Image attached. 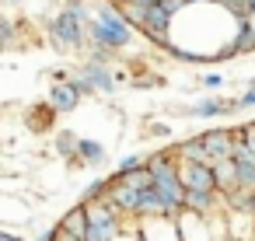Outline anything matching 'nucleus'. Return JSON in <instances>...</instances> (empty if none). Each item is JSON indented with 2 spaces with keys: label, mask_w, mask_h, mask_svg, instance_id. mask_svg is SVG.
Listing matches in <instances>:
<instances>
[{
  "label": "nucleus",
  "mask_w": 255,
  "mask_h": 241,
  "mask_svg": "<svg viewBox=\"0 0 255 241\" xmlns=\"http://www.w3.org/2000/svg\"><path fill=\"white\" fill-rule=\"evenodd\" d=\"M133 88H164L161 74H133Z\"/></svg>",
  "instance_id": "5701e85b"
},
{
  "label": "nucleus",
  "mask_w": 255,
  "mask_h": 241,
  "mask_svg": "<svg viewBox=\"0 0 255 241\" xmlns=\"http://www.w3.org/2000/svg\"><path fill=\"white\" fill-rule=\"evenodd\" d=\"M32 241H60V224H56V227H46V231H39Z\"/></svg>",
  "instance_id": "bb28decb"
},
{
  "label": "nucleus",
  "mask_w": 255,
  "mask_h": 241,
  "mask_svg": "<svg viewBox=\"0 0 255 241\" xmlns=\"http://www.w3.org/2000/svg\"><path fill=\"white\" fill-rule=\"evenodd\" d=\"M171 150L178 154V161H196V164H213V157H210V150H206V143H203V133H196V136H185V140H182V143H175Z\"/></svg>",
  "instance_id": "9d476101"
},
{
  "label": "nucleus",
  "mask_w": 255,
  "mask_h": 241,
  "mask_svg": "<svg viewBox=\"0 0 255 241\" xmlns=\"http://www.w3.org/2000/svg\"><path fill=\"white\" fill-rule=\"evenodd\" d=\"M199 84H203V88H210V91H217V88H224V74H203V77H199Z\"/></svg>",
  "instance_id": "393cba45"
},
{
  "label": "nucleus",
  "mask_w": 255,
  "mask_h": 241,
  "mask_svg": "<svg viewBox=\"0 0 255 241\" xmlns=\"http://www.w3.org/2000/svg\"><path fill=\"white\" fill-rule=\"evenodd\" d=\"M91 21H95V7L91 0H63V7H56V14L49 18V46L56 53H88L91 49Z\"/></svg>",
  "instance_id": "f257e3e1"
},
{
  "label": "nucleus",
  "mask_w": 255,
  "mask_h": 241,
  "mask_svg": "<svg viewBox=\"0 0 255 241\" xmlns=\"http://www.w3.org/2000/svg\"><path fill=\"white\" fill-rule=\"evenodd\" d=\"M119 53H112V49H105V46H91L88 53H84V60H95V63H105V67H112V60H116Z\"/></svg>",
  "instance_id": "4be33fe9"
},
{
  "label": "nucleus",
  "mask_w": 255,
  "mask_h": 241,
  "mask_svg": "<svg viewBox=\"0 0 255 241\" xmlns=\"http://www.w3.org/2000/svg\"><path fill=\"white\" fill-rule=\"evenodd\" d=\"M238 105H241V109H255V88L245 91V95H238Z\"/></svg>",
  "instance_id": "cd10ccee"
},
{
  "label": "nucleus",
  "mask_w": 255,
  "mask_h": 241,
  "mask_svg": "<svg viewBox=\"0 0 255 241\" xmlns=\"http://www.w3.org/2000/svg\"><path fill=\"white\" fill-rule=\"evenodd\" d=\"M231 112H241V105H238V98H224V95H203L185 109V116H192V119H217V116H231Z\"/></svg>",
  "instance_id": "7ed1b4c3"
},
{
  "label": "nucleus",
  "mask_w": 255,
  "mask_h": 241,
  "mask_svg": "<svg viewBox=\"0 0 255 241\" xmlns=\"http://www.w3.org/2000/svg\"><path fill=\"white\" fill-rule=\"evenodd\" d=\"M136 199H140V192L136 189H129L126 182H112V192H109V203L123 213V217H136Z\"/></svg>",
  "instance_id": "9b49d317"
},
{
  "label": "nucleus",
  "mask_w": 255,
  "mask_h": 241,
  "mask_svg": "<svg viewBox=\"0 0 255 241\" xmlns=\"http://www.w3.org/2000/svg\"><path fill=\"white\" fill-rule=\"evenodd\" d=\"M140 238L143 241H182L178 217H143L140 220Z\"/></svg>",
  "instance_id": "423d86ee"
},
{
  "label": "nucleus",
  "mask_w": 255,
  "mask_h": 241,
  "mask_svg": "<svg viewBox=\"0 0 255 241\" xmlns=\"http://www.w3.org/2000/svg\"><path fill=\"white\" fill-rule=\"evenodd\" d=\"M105 161H109L105 143H102V140H91V136H81V147H77V164H81V168H102Z\"/></svg>",
  "instance_id": "f8f14e48"
},
{
  "label": "nucleus",
  "mask_w": 255,
  "mask_h": 241,
  "mask_svg": "<svg viewBox=\"0 0 255 241\" xmlns=\"http://www.w3.org/2000/svg\"><path fill=\"white\" fill-rule=\"evenodd\" d=\"M46 102L56 109V116H70V112H77V109H81L84 95L77 91V84H74V81H63V84H49Z\"/></svg>",
  "instance_id": "0eeeda50"
},
{
  "label": "nucleus",
  "mask_w": 255,
  "mask_h": 241,
  "mask_svg": "<svg viewBox=\"0 0 255 241\" xmlns=\"http://www.w3.org/2000/svg\"><path fill=\"white\" fill-rule=\"evenodd\" d=\"M119 11H123V18L136 28V32H143V25H147V14H150V7H143V4H136V0H123L119 4Z\"/></svg>",
  "instance_id": "a211bd4d"
},
{
  "label": "nucleus",
  "mask_w": 255,
  "mask_h": 241,
  "mask_svg": "<svg viewBox=\"0 0 255 241\" xmlns=\"http://www.w3.org/2000/svg\"><path fill=\"white\" fill-rule=\"evenodd\" d=\"M182 185L185 192H220L217 189V175L213 164H196V161H182Z\"/></svg>",
  "instance_id": "39448f33"
},
{
  "label": "nucleus",
  "mask_w": 255,
  "mask_h": 241,
  "mask_svg": "<svg viewBox=\"0 0 255 241\" xmlns=\"http://www.w3.org/2000/svg\"><path fill=\"white\" fill-rule=\"evenodd\" d=\"M224 241H234V238H224Z\"/></svg>",
  "instance_id": "2f4dec72"
},
{
  "label": "nucleus",
  "mask_w": 255,
  "mask_h": 241,
  "mask_svg": "<svg viewBox=\"0 0 255 241\" xmlns=\"http://www.w3.org/2000/svg\"><path fill=\"white\" fill-rule=\"evenodd\" d=\"M234 164H241V168H255V147L238 133V126H234Z\"/></svg>",
  "instance_id": "6ab92c4d"
},
{
  "label": "nucleus",
  "mask_w": 255,
  "mask_h": 241,
  "mask_svg": "<svg viewBox=\"0 0 255 241\" xmlns=\"http://www.w3.org/2000/svg\"><path fill=\"white\" fill-rule=\"evenodd\" d=\"M88 206L84 203H77V206H70L63 217H60V231H67V234H77V238H84L88 234Z\"/></svg>",
  "instance_id": "ddd939ff"
},
{
  "label": "nucleus",
  "mask_w": 255,
  "mask_h": 241,
  "mask_svg": "<svg viewBox=\"0 0 255 241\" xmlns=\"http://www.w3.org/2000/svg\"><path fill=\"white\" fill-rule=\"evenodd\" d=\"M147 161H150V154H140V150H133V154H123L119 161H116V171L112 175H133V171H143L147 168Z\"/></svg>",
  "instance_id": "dca6fc26"
},
{
  "label": "nucleus",
  "mask_w": 255,
  "mask_h": 241,
  "mask_svg": "<svg viewBox=\"0 0 255 241\" xmlns=\"http://www.w3.org/2000/svg\"><path fill=\"white\" fill-rule=\"evenodd\" d=\"M0 241H25V238L14 234V231H0Z\"/></svg>",
  "instance_id": "c85d7f7f"
},
{
  "label": "nucleus",
  "mask_w": 255,
  "mask_h": 241,
  "mask_svg": "<svg viewBox=\"0 0 255 241\" xmlns=\"http://www.w3.org/2000/svg\"><path fill=\"white\" fill-rule=\"evenodd\" d=\"M7 4H25V0H7Z\"/></svg>",
  "instance_id": "7c9ffc66"
},
{
  "label": "nucleus",
  "mask_w": 255,
  "mask_h": 241,
  "mask_svg": "<svg viewBox=\"0 0 255 241\" xmlns=\"http://www.w3.org/2000/svg\"><path fill=\"white\" fill-rule=\"evenodd\" d=\"M53 122H56V109L49 102H39V105H28L25 109V126L32 133H49Z\"/></svg>",
  "instance_id": "1a4fd4ad"
},
{
  "label": "nucleus",
  "mask_w": 255,
  "mask_h": 241,
  "mask_svg": "<svg viewBox=\"0 0 255 241\" xmlns=\"http://www.w3.org/2000/svg\"><path fill=\"white\" fill-rule=\"evenodd\" d=\"M213 175H217V189H220L224 196L238 189V164H234V161H217V164H213Z\"/></svg>",
  "instance_id": "2eb2a0df"
},
{
  "label": "nucleus",
  "mask_w": 255,
  "mask_h": 241,
  "mask_svg": "<svg viewBox=\"0 0 255 241\" xmlns=\"http://www.w3.org/2000/svg\"><path fill=\"white\" fill-rule=\"evenodd\" d=\"M116 178H119V175H116ZM119 182H126V185L136 189V192H150V189H154V175H150L147 168H143V171H133V175H123Z\"/></svg>",
  "instance_id": "412c9836"
},
{
  "label": "nucleus",
  "mask_w": 255,
  "mask_h": 241,
  "mask_svg": "<svg viewBox=\"0 0 255 241\" xmlns=\"http://www.w3.org/2000/svg\"><path fill=\"white\" fill-rule=\"evenodd\" d=\"M112 182H116V175H109V178H95V182H88V189L81 192V203L88 206V203H98V199H109V192H112Z\"/></svg>",
  "instance_id": "f3484780"
},
{
  "label": "nucleus",
  "mask_w": 255,
  "mask_h": 241,
  "mask_svg": "<svg viewBox=\"0 0 255 241\" xmlns=\"http://www.w3.org/2000/svg\"><path fill=\"white\" fill-rule=\"evenodd\" d=\"M60 241H84V238H77V234H67V231H60Z\"/></svg>",
  "instance_id": "c756f323"
},
{
  "label": "nucleus",
  "mask_w": 255,
  "mask_h": 241,
  "mask_svg": "<svg viewBox=\"0 0 255 241\" xmlns=\"http://www.w3.org/2000/svg\"><path fill=\"white\" fill-rule=\"evenodd\" d=\"M77 147H81V136H77L74 129H56V136H53V150H56L63 161L77 164Z\"/></svg>",
  "instance_id": "4468645a"
},
{
  "label": "nucleus",
  "mask_w": 255,
  "mask_h": 241,
  "mask_svg": "<svg viewBox=\"0 0 255 241\" xmlns=\"http://www.w3.org/2000/svg\"><path fill=\"white\" fill-rule=\"evenodd\" d=\"M147 136L168 140V136H171V122H150V126H147Z\"/></svg>",
  "instance_id": "b1692460"
},
{
  "label": "nucleus",
  "mask_w": 255,
  "mask_h": 241,
  "mask_svg": "<svg viewBox=\"0 0 255 241\" xmlns=\"http://www.w3.org/2000/svg\"><path fill=\"white\" fill-rule=\"evenodd\" d=\"M74 74H77V77H84L98 95H112V91H116V84H119V77L112 74V67L95 63V60H81V63L74 67Z\"/></svg>",
  "instance_id": "20e7f679"
},
{
  "label": "nucleus",
  "mask_w": 255,
  "mask_h": 241,
  "mask_svg": "<svg viewBox=\"0 0 255 241\" xmlns=\"http://www.w3.org/2000/svg\"><path fill=\"white\" fill-rule=\"evenodd\" d=\"M70 70H74V67H70ZM74 84H77V91H81L84 98H95V95H98V91H95V88H91L84 77H77V74H74Z\"/></svg>",
  "instance_id": "a878e982"
},
{
  "label": "nucleus",
  "mask_w": 255,
  "mask_h": 241,
  "mask_svg": "<svg viewBox=\"0 0 255 241\" xmlns=\"http://www.w3.org/2000/svg\"><path fill=\"white\" fill-rule=\"evenodd\" d=\"M203 143H206V150H210V157H213V164L217 161H234V129H206L203 133Z\"/></svg>",
  "instance_id": "6e6552de"
},
{
  "label": "nucleus",
  "mask_w": 255,
  "mask_h": 241,
  "mask_svg": "<svg viewBox=\"0 0 255 241\" xmlns=\"http://www.w3.org/2000/svg\"><path fill=\"white\" fill-rule=\"evenodd\" d=\"M91 46H105L112 53H123L133 46L136 39V28L123 18V11L116 4H98L95 7V21H91Z\"/></svg>",
  "instance_id": "f03ea898"
},
{
  "label": "nucleus",
  "mask_w": 255,
  "mask_h": 241,
  "mask_svg": "<svg viewBox=\"0 0 255 241\" xmlns=\"http://www.w3.org/2000/svg\"><path fill=\"white\" fill-rule=\"evenodd\" d=\"M0 46H4V49H14L18 46V21L11 14L0 18Z\"/></svg>",
  "instance_id": "aec40b11"
}]
</instances>
